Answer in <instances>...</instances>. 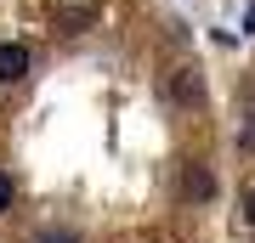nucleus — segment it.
I'll use <instances>...</instances> for the list:
<instances>
[{"label": "nucleus", "mask_w": 255, "mask_h": 243, "mask_svg": "<svg viewBox=\"0 0 255 243\" xmlns=\"http://www.w3.org/2000/svg\"><path fill=\"white\" fill-rule=\"evenodd\" d=\"M23 74H28V45L6 40V45H0V85H17Z\"/></svg>", "instance_id": "1"}, {"label": "nucleus", "mask_w": 255, "mask_h": 243, "mask_svg": "<svg viewBox=\"0 0 255 243\" xmlns=\"http://www.w3.org/2000/svg\"><path fill=\"white\" fill-rule=\"evenodd\" d=\"M182 192H187V204H204V198H216V175H210L204 164H187V181H182Z\"/></svg>", "instance_id": "2"}, {"label": "nucleus", "mask_w": 255, "mask_h": 243, "mask_svg": "<svg viewBox=\"0 0 255 243\" xmlns=\"http://www.w3.org/2000/svg\"><path fill=\"white\" fill-rule=\"evenodd\" d=\"M170 96L182 102V108H193V102H204V80H199L193 68H182V74L170 80Z\"/></svg>", "instance_id": "3"}, {"label": "nucleus", "mask_w": 255, "mask_h": 243, "mask_svg": "<svg viewBox=\"0 0 255 243\" xmlns=\"http://www.w3.org/2000/svg\"><path fill=\"white\" fill-rule=\"evenodd\" d=\"M11 198H17V187H11V175L0 170V215H6V209H11Z\"/></svg>", "instance_id": "4"}, {"label": "nucleus", "mask_w": 255, "mask_h": 243, "mask_svg": "<svg viewBox=\"0 0 255 243\" xmlns=\"http://www.w3.org/2000/svg\"><path fill=\"white\" fill-rule=\"evenodd\" d=\"M40 243H80V238H74V232H46Z\"/></svg>", "instance_id": "5"}, {"label": "nucleus", "mask_w": 255, "mask_h": 243, "mask_svg": "<svg viewBox=\"0 0 255 243\" xmlns=\"http://www.w3.org/2000/svg\"><path fill=\"white\" fill-rule=\"evenodd\" d=\"M244 221H250V226H255V187H250V192H244Z\"/></svg>", "instance_id": "6"}, {"label": "nucleus", "mask_w": 255, "mask_h": 243, "mask_svg": "<svg viewBox=\"0 0 255 243\" xmlns=\"http://www.w3.org/2000/svg\"><path fill=\"white\" fill-rule=\"evenodd\" d=\"M244 28H250V34H255V6H250V17H244Z\"/></svg>", "instance_id": "7"}]
</instances>
